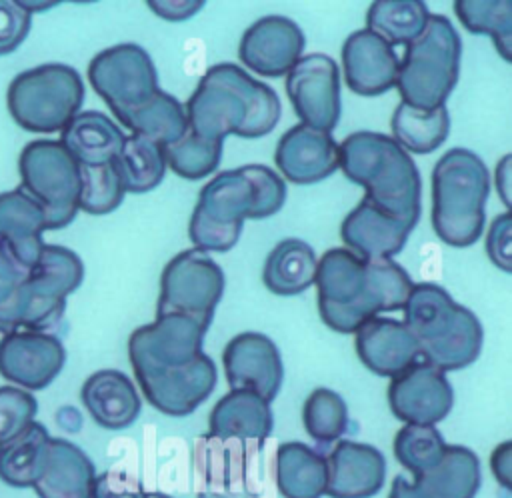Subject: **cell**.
Returning <instances> with one entry per match:
<instances>
[{
  "instance_id": "cell-1",
  "label": "cell",
  "mask_w": 512,
  "mask_h": 498,
  "mask_svg": "<svg viewBox=\"0 0 512 498\" xmlns=\"http://www.w3.org/2000/svg\"><path fill=\"white\" fill-rule=\"evenodd\" d=\"M184 110L190 132L220 142L262 138L280 120L278 94L230 62L206 70Z\"/></svg>"
},
{
  "instance_id": "cell-2",
  "label": "cell",
  "mask_w": 512,
  "mask_h": 498,
  "mask_svg": "<svg viewBox=\"0 0 512 498\" xmlns=\"http://www.w3.org/2000/svg\"><path fill=\"white\" fill-rule=\"evenodd\" d=\"M338 168L364 188V198L414 228L420 220V172L410 154L380 132L360 130L338 144Z\"/></svg>"
},
{
  "instance_id": "cell-3",
  "label": "cell",
  "mask_w": 512,
  "mask_h": 498,
  "mask_svg": "<svg viewBox=\"0 0 512 498\" xmlns=\"http://www.w3.org/2000/svg\"><path fill=\"white\" fill-rule=\"evenodd\" d=\"M490 192V174L478 154L450 148L432 170V228L454 248L478 242L484 230V206Z\"/></svg>"
},
{
  "instance_id": "cell-4",
  "label": "cell",
  "mask_w": 512,
  "mask_h": 498,
  "mask_svg": "<svg viewBox=\"0 0 512 498\" xmlns=\"http://www.w3.org/2000/svg\"><path fill=\"white\" fill-rule=\"evenodd\" d=\"M460 58V34L446 16L432 14L424 32L404 48L400 58L396 80L400 102L426 112L446 106L458 82Z\"/></svg>"
},
{
  "instance_id": "cell-5",
  "label": "cell",
  "mask_w": 512,
  "mask_h": 498,
  "mask_svg": "<svg viewBox=\"0 0 512 498\" xmlns=\"http://www.w3.org/2000/svg\"><path fill=\"white\" fill-rule=\"evenodd\" d=\"M84 264L76 252L44 244L12 304L0 314V332H50L60 324L66 298L82 284Z\"/></svg>"
},
{
  "instance_id": "cell-6",
  "label": "cell",
  "mask_w": 512,
  "mask_h": 498,
  "mask_svg": "<svg viewBox=\"0 0 512 498\" xmlns=\"http://www.w3.org/2000/svg\"><path fill=\"white\" fill-rule=\"evenodd\" d=\"M84 102V82L68 64H42L14 76L6 92L14 122L36 134L60 132Z\"/></svg>"
},
{
  "instance_id": "cell-7",
  "label": "cell",
  "mask_w": 512,
  "mask_h": 498,
  "mask_svg": "<svg viewBox=\"0 0 512 498\" xmlns=\"http://www.w3.org/2000/svg\"><path fill=\"white\" fill-rule=\"evenodd\" d=\"M22 190L46 214V230L68 226L78 214L80 166L58 140H32L18 158Z\"/></svg>"
},
{
  "instance_id": "cell-8",
  "label": "cell",
  "mask_w": 512,
  "mask_h": 498,
  "mask_svg": "<svg viewBox=\"0 0 512 498\" xmlns=\"http://www.w3.org/2000/svg\"><path fill=\"white\" fill-rule=\"evenodd\" d=\"M212 322L188 314H156L154 322L138 326L128 338V358L134 376L188 366L202 354Z\"/></svg>"
},
{
  "instance_id": "cell-9",
  "label": "cell",
  "mask_w": 512,
  "mask_h": 498,
  "mask_svg": "<svg viewBox=\"0 0 512 498\" xmlns=\"http://www.w3.org/2000/svg\"><path fill=\"white\" fill-rule=\"evenodd\" d=\"M88 80L116 120L160 90L150 54L134 42H122L98 52L88 64Z\"/></svg>"
},
{
  "instance_id": "cell-10",
  "label": "cell",
  "mask_w": 512,
  "mask_h": 498,
  "mask_svg": "<svg viewBox=\"0 0 512 498\" xmlns=\"http://www.w3.org/2000/svg\"><path fill=\"white\" fill-rule=\"evenodd\" d=\"M224 284V272L210 254L196 248L184 250L162 270L156 314L178 312L212 322Z\"/></svg>"
},
{
  "instance_id": "cell-11",
  "label": "cell",
  "mask_w": 512,
  "mask_h": 498,
  "mask_svg": "<svg viewBox=\"0 0 512 498\" xmlns=\"http://www.w3.org/2000/svg\"><path fill=\"white\" fill-rule=\"evenodd\" d=\"M412 284L406 270L392 258L366 260V282L358 300L346 306L318 302V314L330 330L354 334L378 314L402 310Z\"/></svg>"
},
{
  "instance_id": "cell-12",
  "label": "cell",
  "mask_w": 512,
  "mask_h": 498,
  "mask_svg": "<svg viewBox=\"0 0 512 498\" xmlns=\"http://www.w3.org/2000/svg\"><path fill=\"white\" fill-rule=\"evenodd\" d=\"M286 94L302 124L332 132L340 120V70L326 54H304L286 72Z\"/></svg>"
},
{
  "instance_id": "cell-13",
  "label": "cell",
  "mask_w": 512,
  "mask_h": 498,
  "mask_svg": "<svg viewBox=\"0 0 512 498\" xmlns=\"http://www.w3.org/2000/svg\"><path fill=\"white\" fill-rule=\"evenodd\" d=\"M388 404L392 414L404 424L434 426L450 414L454 390L442 370L420 360L392 378Z\"/></svg>"
},
{
  "instance_id": "cell-14",
  "label": "cell",
  "mask_w": 512,
  "mask_h": 498,
  "mask_svg": "<svg viewBox=\"0 0 512 498\" xmlns=\"http://www.w3.org/2000/svg\"><path fill=\"white\" fill-rule=\"evenodd\" d=\"M64 362L66 350L56 334L16 330L0 340V376L22 390L46 388L62 372Z\"/></svg>"
},
{
  "instance_id": "cell-15",
  "label": "cell",
  "mask_w": 512,
  "mask_h": 498,
  "mask_svg": "<svg viewBox=\"0 0 512 498\" xmlns=\"http://www.w3.org/2000/svg\"><path fill=\"white\" fill-rule=\"evenodd\" d=\"M224 374L230 390H250L272 402L284 380L278 346L260 332L236 334L222 352Z\"/></svg>"
},
{
  "instance_id": "cell-16",
  "label": "cell",
  "mask_w": 512,
  "mask_h": 498,
  "mask_svg": "<svg viewBox=\"0 0 512 498\" xmlns=\"http://www.w3.org/2000/svg\"><path fill=\"white\" fill-rule=\"evenodd\" d=\"M144 398L166 416L192 414L214 390L218 372L208 354H200L188 366L136 376Z\"/></svg>"
},
{
  "instance_id": "cell-17",
  "label": "cell",
  "mask_w": 512,
  "mask_h": 498,
  "mask_svg": "<svg viewBox=\"0 0 512 498\" xmlns=\"http://www.w3.org/2000/svg\"><path fill=\"white\" fill-rule=\"evenodd\" d=\"M304 32L286 16H264L248 26L238 44L240 62L256 74L278 78L296 64L304 52Z\"/></svg>"
},
{
  "instance_id": "cell-18",
  "label": "cell",
  "mask_w": 512,
  "mask_h": 498,
  "mask_svg": "<svg viewBox=\"0 0 512 498\" xmlns=\"http://www.w3.org/2000/svg\"><path fill=\"white\" fill-rule=\"evenodd\" d=\"M326 458V492L330 498H372L384 488L386 458L362 442L338 440Z\"/></svg>"
},
{
  "instance_id": "cell-19",
  "label": "cell",
  "mask_w": 512,
  "mask_h": 498,
  "mask_svg": "<svg viewBox=\"0 0 512 498\" xmlns=\"http://www.w3.org/2000/svg\"><path fill=\"white\" fill-rule=\"evenodd\" d=\"M274 162L292 184H316L338 170V144L330 132L296 124L276 144Z\"/></svg>"
},
{
  "instance_id": "cell-20",
  "label": "cell",
  "mask_w": 512,
  "mask_h": 498,
  "mask_svg": "<svg viewBox=\"0 0 512 498\" xmlns=\"http://www.w3.org/2000/svg\"><path fill=\"white\" fill-rule=\"evenodd\" d=\"M348 88L360 96H378L396 86L400 58L394 48L368 28L352 32L342 46Z\"/></svg>"
},
{
  "instance_id": "cell-21",
  "label": "cell",
  "mask_w": 512,
  "mask_h": 498,
  "mask_svg": "<svg viewBox=\"0 0 512 498\" xmlns=\"http://www.w3.org/2000/svg\"><path fill=\"white\" fill-rule=\"evenodd\" d=\"M360 362L374 374L394 378L420 362V344L402 320L376 316L354 332Z\"/></svg>"
},
{
  "instance_id": "cell-22",
  "label": "cell",
  "mask_w": 512,
  "mask_h": 498,
  "mask_svg": "<svg viewBox=\"0 0 512 498\" xmlns=\"http://www.w3.org/2000/svg\"><path fill=\"white\" fill-rule=\"evenodd\" d=\"M410 232L412 228L408 224L382 212L366 198L360 200L340 226V236L346 248L362 260L396 256L404 248Z\"/></svg>"
},
{
  "instance_id": "cell-23",
  "label": "cell",
  "mask_w": 512,
  "mask_h": 498,
  "mask_svg": "<svg viewBox=\"0 0 512 498\" xmlns=\"http://www.w3.org/2000/svg\"><path fill=\"white\" fill-rule=\"evenodd\" d=\"M80 398L92 420L106 430L132 426L142 410V400L132 380L120 370H98L86 378Z\"/></svg>"
},
{
  "instance_id": "cell-24",
  "label": "cell",
  "mask_w": 512,
  "mask_h": 498,
  "mask_svg": "<svg viewBox=\"0 0 512 498\" xmlns=\"http://www.w3.org/2000/svg\"><path fill=\"white\" fill-rule=\"evenodd\" d=\"M96 470L82 448L50 438L44 470L32 486L38 498H90Z\"/></svg>"
},
{
  "instance_id": "cell-25",
  "label": "cell",
  "mask_w": 512,
  "mask_h": 498,
  "mask_svg": "<svg viewBox=\"0 0 512 498\" xmlns=\"http://www.w3.org/2000/svg\"><path fill=\"white\" fill-rule=\"evenodd\" d=\"M210 436L220 440H266L274 430L270 402L250 390H230L212 408Z\"/></svg>"
},
{
  "instance_id": "cell-26",
  "label": "cell",
  "mask_w": 512,
  "mask_h": 498,
  "mask_svg": "<svg viewBox=\"0 0 512 498\" xmlns=\"http://www.w3.org/2000/svg\"><path fill=\"white\" fill-rule=\"evenodd\" d=\"M124 138V132L112 118L98 110H84L60 130L58 142L78 166H102L116 160Z\"/></svg>"
},
{
  "instance_id": "cell-27",
  "label": "cell",
  "mask_w": 512,
  "mask_h": 498,
  "mask_svg": "<svg viewBox=\"0 0 512 498\" xmlns=\"http://www.w3.org/2000/svg\"><path fill=\"white\" fill-rule=\"evenodd\" d=\"M44 230L46 214L30 194L20 186L0 194V238L30 268L44 248Z\"/></svg>"
},
{
  "instance_id": "cell-28",
  "label": "cell",
  "mask_w": 512,
  "mask_h": 498,
  "mask_svg": "<svg viewBox=\"0 0 512 498\" xmlns=\"http://www.w3.org/2000/svg\"><path fill=\"white\" fill-rule=\"evenodd\" d=\"M254 206V190L240 168L218 172L198 194L192 216L224 228H242Z\"/></svg>"
},
{
  "instance_id": "cell-29",
  "label": "cell",
  "mask_w": 512,
  "mask_h": 498,
  "mask_svg": "<svg viewBox=\"0 0 512 498\" xmlns=\"http://www.w3.org/2000/svg\"><path fill=\"white\" fill-rule=\"evenodd\" d=\"M420 498H474L482 484L478 456L458 444H448L442 460L414 478Z\"/></svg>"
},
{
  "instance_id": "cell-30",
  "label": "cell",
  "mask_w": 512,
  "mask_h": 498,
  "mask_svg": "<svg viewBox=\"0 0 512 498\" xmlns=\"http://www.w3.org/2000/svg\"><path fill=\"white\" fill-rule=\"evenodd\" d=\"M274 480L284 498H322L326 458L304 442H284L276 448Z\"/></svg>"
},
{
  "instance_id": "cell-31",
  "label": "cell",
  "mask_w": 512,
  "mask_h": 498,
  "mask_svg": "<svg viewBox=\"0 0 512 498\" xmlns=\"http://www.w3.org/2000/svg\"><path fill=\"white\" fill-rule=\"evenodd\" d=\"M484 330L476 314L460 306L454 324L440 336L420 344V360L446 372L474 364L482 352Z\"/></svg>"
},
{
  "instance_id": "cell-32",
  "label": "cell",
  "mask_w": 512,
  "mask_h": 498,
  "mask_svg": "<svg viewBox=\"0 0 512 498\" xmlns=\"http://www.w3.org/2000/svg\"><path fill=\"white\" fill-rule=\"evenodd\" d=\"M316 254L310 244L300 238L278 242L262 270L264 286L276 296H296L314 284Z\"/></svg>"
},
{
  "instance_id": "cell-33",
  "label": "cell",
  "mask_w": 512,
  "mask_h": 498,
  "mask_svg": "<svg viewBox=\"0 0 512 498\" xmlns=\"http://www.w3.org/2000/svg\"><path fill=\"white\" fill-rule=\"evenodd\" d=\"M366 282V260L348 248H330L316 260L318 302L346 306L358 300Z\"/></svg>"
},
{
  "instance_id": "cell-34",
  "label": "cell",
  "mask_w": 512,
  "mask_h": 498,
  "mask_svg": "<svg viewBox=\"0 0 512 498\" xmlns=\"http://www.w3.org/2000/svg\"><path fill=\"white\" fill-rule=\"evenodd\" d=\"M460 304L438 284L418 282L412 284V290L402 306V322L414 334L418 344L428 342L448 330L456 316Z\"/></svg>"
},
{
  "instance_id": "cell-35",
  "label": "cell",
  "mask_w": 512,
  "mask_h": 498,
  "mask_svg": "<svg viewBox=\"0 0 512 498\" xmlns=\"http://www.w3.org/2000/svg\"><path fill=\"white\" fill-rule=\"evenodd\" d=\"M50 434L32 422L12 440L0 444V480L12 488H32L46 464Z\"/></svg>"
},
{
  "instance_id": "cell-36",
  "label": "cell",
  "mask_w": 512,
  "mask_h": 498,
  "mask_svg": "<svg viewBox=\"0 0 512 498\" xmlns=\"http://www.w3.org/2000/svg\"><path fill=\"white\" fill-rule=\"evenodd\" d=\"M118 122L126 126L130 134L144 136L162 148L180 140L188 130L184 106L164 90H158L142 106L118 118Z\"/></svg>"
},
{
  "instance_id": "cell-37",
  "label": "cell",
  "mask_w": 512,
  "mask_h": 498,
  "mask_svg": "<svg viewBox=\"0 0 512 498\" xmlns=\"http://www.w3.org/2000/svg\"><path fill=\"white\" fill-rule=\"evenodd\" d=\"M432 12L420 0H376L366 14V28L394 46H408L416 40Z\"/></svg>"
},
{
  "instance_id": "cell-38",
  "label": "cell",
  "mask_w": 512,
  "mask_h": 498,
  "mask_svg": "<svg viewBox=\"0 0 512 498\" xmlns=\"http://www.w3.org/2000/svg\"><path fill=\"white\" fill-rule=\"evenodd\" d=\"M114 166L122 180L124 192L132 194H144L160 186L168 168L164 148L138 134L124 138Z\"/></svg>"
},
{
  "instance_id": "cell-39",
  "label": "cell",
  "mask_w": 512,
  "mask_h": 498,
  "mask_svg": "<svg viewBox=\"0 0 512 498\" xmlns=\"http://www.w3.org/2000/svg\"><path fill=\"white\" fill-rule=\"evenodd\" d=\"M392 138L414 154H428L436 150L450 132V114L446 106L436 110H416L400 102L390 120Z\"/></svg>"
},
{
  "instance_id": "cell-40",
  "label": "cell",
  "mask_w": 512,
  "mask_h": 498,
  "mask_svg": "<svg viewBox=\"0 0 512 498\" xmlns=\"http://www.w3.org/2000/svg\"><path fill=\"white\" fill-rule=\"evenodd\" d=\"M454 12L472 34L492 38L498 54L512 60V2L510 0H458Z\"/></svg>"
},
{
  "instance_id": "cell-41",
  "label": "cell",
  "mask_w": 512,
  "mask_h": 498,
  "mask_svg": "<svg viewBox=\"0 0 512 498\" xmlns=\"http://www.w3.org/2000/svg\"><path fill=\"white\" fill-rule=\"evenodd\" d=\"M302 422L314 442L332 444L348 430V406L338 392L316 388L304 400Z\"/></svg>"
},
{
  "instance_id": "cell-42",
  "label": "cell",
  "mask_w": 512,
  "mask_h": 498,
  "mask_svg": "<svg viewBox=\"0 0 512 498\" xmlns=\"http://www.w3.org/2000/svg\"><path fill=\"white\" fill-rule=\"evenodd\" d=\"M446 448L448 444L436 426L406 424L394 436V456L414 478L434 468Z\"/></svg>"
},
{
  "instance_id": "cell-43",
  "label": "cell",
  "mask_w": 512,
  "mask_h": 498,
  "mask_svg": "<svg viewBox=\"0 0 512 498\" xmlns=\"http://www.w3.org/2000/svg\"><path fill=\"white\" fill-rule=\"evenodd\" d=\"M224 142L202 138L190 130L164 148L166 166L186 180H200L214 172L222 158Z\"/></svg>"
},
{
  "instance_id": "cell-44",
  "label": "cell",
  "mask_w": 512,
  "mask_h": 498,
  "mask_svg": "<svg viewBox=\"0 0 512 498\" xmlns=\"http://www.w3.org/2000/svg\"><path fill=\"white\" fill-rule=\"evenodd\" d=\"M78 210L104 216L116 210L124 198V186L114 162L102 166H80Z\"/></svg>"
},
{
  "instance_id": "cell-45",
  "label": "cell",
  "mask_w": 512,
  "mask_h": 498,
  "mask_svg": "<svg viewBox=\"0 0 512 498\" xmlns=\"http://www.w3.org/2000/svg\"><path fill=\"white\" fill-rule=\"evenodd\" d=\"M254 190V206L250 212L252 220H262L276 214L286 202L284 180L264 164H246L240 168Z\"/></svg>"
},
{
  "instance_id": "cell-46",
  "label": "cell",
  "mask_w": 512,
  "mask_h": 498,
  "mask_svg": "<svg viewBox=\"0 0 512 498\" xmlns=\"http://www.w3.org/2000/svg\"><path fill=\"white\" fill-rule=\"evenodd\" d=\"M38 412L36 398L14 386H0V444L18 436L34 422Z\"/></svg>"
},
{
  "instance_id": "cell-47",
  "label": "cell",
  "mask_w": 512,
  "mask_h": 498,
  "mask_svg": "<svg viewBox=\"0 0 512 498\" xmlns=\"http://www.w3.org/2000/svg\"><path fill=\"white\" fill-rule=\"evenodd\" d=\"M32 10L24 2L0 0V56L14 52L28 36Z\"/></svg>"
},
{
  "instance_id": "cell-48",
  "label": "cell",
  "mask_w": 512,
  "mask_h": 498,
  "mask_svg": "<svg viewBox=\"0 0 512 498\" xmlns=\"http://www.w3.org/2000/svg\"><path fill=\"white\" fill-rule=\"evenodd\" d=\"M28 274L30 266H26L0 238V314L12 304Z\"/></svg>"
},
{
  "instance_id": "cell-49",
  "label": "cell",
  "mask_w": 512,
  "mask_h": 498,
  "mask_svg": "<svg viewBox=\"0 0 512 498\" xmlns=\"http://www.w3.org/2000/svg\"><path fill=\"white\" fill-rule=\"evenodd\" d=\"M138 478L124 470H106L94 478L90 498H146Z\"/></svg>"
},
{
  "instance_id": "cell-50",
  "label": "cell",
  "mask_w": 512,
  "mask_h": 498,
  "mask_svg": "<svg viewBox=\"0 0 512 498\" xmlns=\"http://www.w3.org/2000/svg\"><path fill=\"white\" fill-rule=\"evenodd\" d=\"M510 234H512V216L510 212L498 214L486 234V252L494 266L504 272L512 270V250H510Z\"/></svg>"
},
{
  "instance_id": "cell-51",
  "label": "cell",
  "mask_w": 512,
  "mask_h": 498,
  "mask_svg": "<svg viewBox=\"0 0 512 498\" xmlns=\"http://www.w3.org/2000/svg\"><path fill=\"white\" fill-rule=\"evenodd\" d=\"M490 468L496 482L510 492L512 490V442L504 440L490 454Z\"/></svg>"
},
{
  "instance_id": "cell-52",
  "label": "cell",
  "mask_w": 512,
  "mask_h": 498,
  "mask_svg": "<svg viewBox=\"0 0 512 498\" xmlns=\"http://www.w3.org/2000/svg\"><path fill=\"white\" fill-rule=\"evenodd\" d=\"M148 6L154 10V14L172 22H180L194 16L204 6V2H148Z\"/></svg>"
},
{
  "instance_id": "cell-53",
  "label": "cell",
  "mask_w": 512,
  "mask_h": 498,
  "mask_svg": "<svg viewBox=\"0 0 512 498\" xmlns=\"http://www.w3.org/2000/svg\"><path fill=\"white\" fill-rule=\"evenodd\" d=\"M512 156L504 154L498 164H496V172H494V184H496V192L500 196V200L504 202L506 208H510L512 198H510V190H512Z\"/></svg>"
},
{
  "instance_id": "cell-54",
  "label": "cell",
  "mask_w": 512,
  "mask_h": 498,
  "mask_svg": "<svg viewBox=\"0 0 512 498\" xmlns=\"http://www.w3.org/2000/svg\"><path fill=\"white\" fill-rule=\"evenodd\" d=\"M388 498H420V494L416 492V488H414L412 482H408V480L402 478V476H396V478L392 480V488H390Z\"/></svg>"
},
{
  "instance_id": "cell-55",
  "label": "cell",
  "mask_w": 512,
  "mask_h": 498,
  "mask_svg": "<svg viewBox=\"0 0 512 498\" xmlns=\"http://www.w3.org/2000/svg\"><path fill=\"white\" fill-rule=\"evenodd\" d=\"M196 498H250V494L242 490H200Z\"/></svg>"
},
{
  "instance_id": "cell-56",
  "label": "cell",
  "mask_w": 512,
  "mask_h": 498,
  "mask_svg": "<svg viewBox=\"0 0 512 498\" xmlns=\"http://www.w3.org/2000/svg\"><path fill=\"white\" fill-rule=\"evenodd\" d=\"M146 498H172V496L162 494V492H148V496H146Z\"/></svg>"
}]
</instances>
